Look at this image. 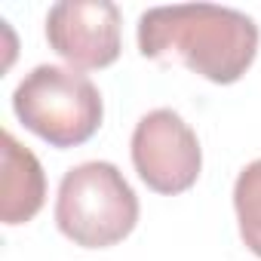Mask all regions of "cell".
Wrapping results in <instances>:
<instances>
[{
    "label": "cell",
    "mask_w": 261,
    "mask_h": 261,
    "mask_svg": "<svg viewBox=\"0 0 261 261\" xmlns=\"http://www.w3.org/2000/svg\"><path fill=\"white\" fill-rule=\"evenodd\" d=\"M233 209L246 249L261 258V160H252L233 185Z\"/></svg>",
    "instance_id": "obj_7"
},
{
    "label": "cell",
    "mask_w": 261,
    "mask_h": 261,
    "mask_svg": "<svg viewBox=\"0 0 261 261\" xmlns=\"http://www.w3.org/2000/svg\"><path fill=\"white\" fill-rule=\"evenodd\" d=\"M133 166L139 178L157 194H185L197 185L203 151L197 133L172 108H157L136 123Z\"/></svg>",
    "instance_id": "obj_4"
},
{
    "label": "cell",
    "mask_w": 261,
    "mask_h": 261,
    "mask_svg": "<svg viewBox=\"0 0 261 261\" xmlns=\"http://www.w3.org/2000/svg\"><path fill=\"white\" fill-rule=\"evenodd\" d=\"M120 10L111 0H62L46 13V40L71 68L95 71L120 59Z\"/></svg>",
    "instance_id": "obj_5"
},
{
    "label": "cell",
    "mask_w": 261,
    "mask_h": 261,
    "mask_svg": "<svg viewBox=\"0 0 261 261\" xmlns=\"http://www.w3.org/2000/svg\"><path fill=\"white\" fill-rule=\"evenodd\" d=\"M46 200V175L40 160L16 142L13 133H4V185H0V218L4 224L31 221Z\"/></svg>",
    "instance_id": "obj_6"
},
{
    "label": "cell",
    "mask_w": 261,
    "mask_h": 261,
    "mask_svg": "<svg viewBox=\"0 0 261 261\" xmlns=\"http://www.w3.org/2000/svg\"><path fill=\"white\" fill-rule=\"evenodd\" d=\"M13 111L25 129L53 148L89 142L105 117L98 86L77 68L37 65L13 92Z\"/></svg>",
    "instance_id": "obj_3"
},
{
    "label": "cell",
    "mask_w": 261,
    "mask_h": 261,
    "mask_svg": "<svg viewBox=\"0 0 261 261\" xmlns=\"http://www.w3.org/2000/svg\"><path fill=\"white\" fill-rule=\"evenodd\" d=\"M56 224L83 249H108L139 224V197L114 163L89 160L62 175Z\"/></svg>",
    "instance_id": "obj_2"
},
{
    "label": "cell",
    "mask_w": 261,
    "mask_h": 261,
    "mask_svg": "<svg viewBox=\"0 0 261 261\" xmlns=\"http://www.w3.org/2000/svg\"><path fill=\"white\" fill-rule=\"evenodd\" d=\"M252 16L215 4L151 7L139 16V53L154 62H178L209 83H237L258 56Z\"/></svg>",
    "instance_id": "obj_1"
}]
</instances>
